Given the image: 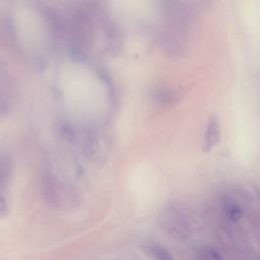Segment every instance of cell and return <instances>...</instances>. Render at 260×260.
Segmentation results:
<instances>
[{
    "instance_id": "6da1fadb",
    "label": "cell",
    "mask_w": 260,
    "mask_h": 260,
    "mask_svg": "<svg viewBox=\"0 0 260 260\" xmlns=\"http://www.w3.org/2000/svg\"><path fill=\"white\" fill-rule=\"evenodd\" d=\"M72 49L77 54L85 53L93 40V21L89 10L77 9L66 23V35Z\"/></svg>"
},
{
    "instance_id": "7a4b0ae2",
    "label": "cell",
    "mask_w": 260,
    "mask_h": 260,
    "mask_svg": "<svg viewBox=\"0 0 260 260\" xmlns=\"http://www.w3.org/2000/svg\"><path fill=\"white\" fill-rule=\"evenodd\" d=\"M13 161L9 153L0 150V217L9 211L8 188L12 178Z\"/></svg>"
},
{
    "instance_id": "3957f363",
    "label": "cell",
    "mask_w": 260,
    "mask_h": 260,
    "mask_svg": "<svg viewBox=\"0 0 260 260\" xmlns=\"http://www.w3.org/2000/svg\"><path fill=\"white\" fill-rule=\"evenodd\" d=\"M10 83L7 72L0 64V118L7 116L11 110Z\"/></svg>"
},
{
    "instance_id": "277c9868",
    "label": "cell",
    "mask_w": 260,
    "mask_h": 260,
    "mask_svg": "<svg viewBox=\"0 0 260 260\" xmlns=\"http://www.w3.org/2000/svg\"><path fill=\"white\" fill-rule=\"evenodd\" d=\"M219 138H220L219 121L217 116L215 114H212L208 118L202 150L204 152H208L209 150H211L218 143Z\"/></svg>"
},
{
    "instance_id": "5b68a950",
    "label": "cell",
    "mask_w": 260,
    "mask_h": 260,
    "mask_svg": "<svg viewBox=\"0 0 260 260\" xmlns=\"http://www.w3.org/2000/svg\"><path fill=\"white\" fill-rule=\"evenodd\" d=\"M43 194L46 201L55 205L59 202V185L56 178L51 173H46L43 178Z\"/></svg>"
},
{
    "instance_id": "8992f818",
    "label": "cell",
    "mask_w": 260,
    "mask_h": 260,
    "mask_svg": "<svg viewBox=\"0 0 260 260\" xmlns=\"http://www.w3.org/2000/svg\"><path fill=\"white\" fill-rule=\"evenodd\" d=\"M223 210L225 216L233 222L238 221L244 215L243 208L233 200H226L223 204Z\"/></svg>"
},
{
    "instance_id": "52a82bcc",
    "label": "cell",
    "mask_w": 260,
    "mask_h": 260,
    "mask_svg": "<svg viewBox=\"0 0 260 260\" xmlns=\"http://www.w3.org/2000/svg\"><path fill=\"white\" fill-rule=\"evenodd\" d=\"M148 252L151 254L152 257L159 259V260H170L173 258L172 254L164 246L158 245V244L149 245Z\"/></svg>"
},
{
    "instance_id": "ba28073f",
    "label": "cell",
    "mask_w": 260,
    "mask_h": 260,
    "mask_svg": "<svg viewBox=\"0 0 260 260\" xmlns=\"http://www.w3.org/2000/svg\"><path fill=\"white\" fill-rule=\"evenodd\" d=\"M154 99L160 104H169L173 100V94L167 89H158L154 93Z\"/></svg>"
},
{
    "instance_id": "9c48e42d",
    "label": "cell",
    "mask_w": 260,
    "mask_h": 260,
    "mask_svg": "<svg viewBox=\"0 0 260 260\" xmlns=\"http://www.w3.org/2000/svg\"><path fill=\"white\" fill-rule=\"evenodd\" d=\"M199 253L201 254V257L205 258V259H219V258H221V255L212 248H204Z\"/></svg>"
},
{
    "instance_id": "30bf717a",
    "label": "cell",
    "mask_w": 260,
    "mask_h": 260,
    "mask_svg": "<svg viewBox=\"0 0 260 260\" xmlns=\"http://www.w3.org/2000/svg\"><path fill=\"white\" fill-rule=\"evenodd\" d=\"M254 190H255V193H256L257 199H258V200H259V202H260V186H255Z\"/></svg>"
}]
</instances>
